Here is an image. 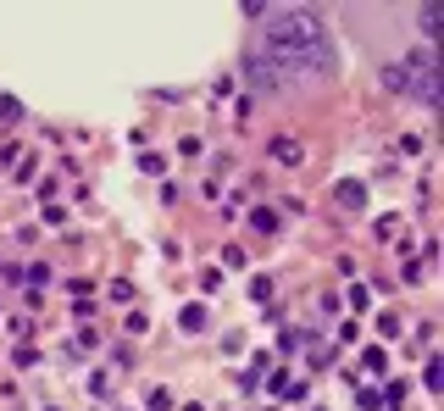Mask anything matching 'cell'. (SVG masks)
Wrapping results in <instances>:
<instances>
[{
    "instance_id": "obj_4",
    "label": "cell",
    "mask_w": 444,
    "mask_h": 411,
    "mask_svg": "<svg viewBox=\"0 0 444 411\" xmlns=\"http://www.w3.org/2000/svg\"><path fill=\"white\" fill-rule=\"evenodd\" d=\"M272 156H278V162H284V167H295L300 156H305V151H300L295 139H272Z\"/></svg>"
},
{
    "instance_id": "obj_5",
    "label": "cell",
    "mask_w": 444,
    "mask_h": 411,
    "mask_svg": "<svg viewBox=\"0 0 444 411\" xmlns=\"http://www.w3.org/2000/svg\"><path fill=\"white\" fill-rule=\"evenodd\" d=\"M183 328H206V306H183Z\"/></svg>"
},
{
    "instance_id": "obj_3",
    "label": "cell",
    "mask_w": 444,
    "mask_h": 411,
    "mask_svg": "<svg viewBox=\"0 0 444 411\" xmlns=\"http://www.w3.org/2000/svg\"><path fill=\"white\" fill-rule=\"evenodd\" d=\"M333 195H339V206H350V211H361V206H367V189H361V183H339Z\"/></svg>"
},
{
    "instance_id": "obj_6",
    "label": "cell",
    "mask_w": 444,
    "mask_h": 411,
    "mask_svg": "<svg viewBox=\"0 0 444 411\" xmlns=\"http://www.w3.org/2000/svg\"><path fill=\"white\" fill-rule=\"evenodd\" d=\"M17 117H22V106L17 100H0V123H17Z\"/></svg>"
},
{
    "instance_id": "obj_1",
    "label": "cell",
    "mask_w": 444,
    "mask_h": 411,
    "mask_svg": "<svg viewBox=\"0 0 444 411\" xmlns=\"http://www.w3.org/2000/svg\"><path fill=\"white\" fill-rule=\"evenodd\" d=\"M333 67H339V50H333L328 22L317 11H300V6L267 11V22L244 45V73H250V83H261V89H289V83L333 78Z\"/></svg>"
},
{
    "instance_id": "obj_2",
    "label": "cell",
    "mask_w": 444,
    "mask_h": 411,
    "mask_svg": "<svg viewBox=\"0 0 444 411\" xmlns=\"http://www.w3.org/2000/svg\"><path fill=\"white\" fill-rule=\"evenodd\" d=\"M389 89H405L417 95L422 106H439V56L433 50H411L389 67Z\"/></svg>"
}]
</instances>
